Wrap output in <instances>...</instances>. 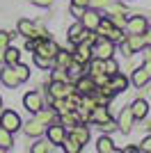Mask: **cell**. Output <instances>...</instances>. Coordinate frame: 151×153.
<instances>
[{"mask_svg":"<svg viewBox=\"0 0 151 153\" xmlns=\"http://www.w3.org/2000/svg\"><path fill=\"white\" fill-rule=\"evenodd\" d=\"M140 53H142V57H144V66H142V69L151 76V51H149V48H142Z\"/></svg>","mask_w":151,"mask_h":153,"instance_id":"obj_34","label":"cell"},{"mask_svg":"<svg viewBox=\"0 0 151 153\" xmlns=\"http://www.w3.org/2000/svg\"><path fill=\"white\" fill-rule=\"evenodd\" d=\"M21 62V51L19 48H12V46H7L5 53H2V64H9V66H14V64Z\"/></svg>","mask_w":151,"mask_h":153,"instance_id":"obj_20","label":"cell"},{"mask_svg":"<svg viewBox=\"0 0 151 153\" xmlns=\"http://www.w3.org/2000/svg\"><path fill=\"white\" fill-rule=\"evenodd\" d=\"M124 39H126V44L131 46L133 53H140L142 48H147V46H144V37H142V34H131V32H128Z\"/></svg>","mask_w":151,"mask_h":153,"instance_id":"obj_21","label":"cell"},{"mask_svg":"<svg viewBox=\"0 0 151 153\" xmlns=\"http://www.w3.org/2000/svg\"><path fill=\"white\" fill-rule=\"evenodd\" d=\"M142 37H144V46H147V48H151V27L142 34Z\"/></svg>","mask_w":151,"mask_h":153,"instance_id":"obj_40","label":"cell"},{"mask_svg":"<svg viewBox=\"0 0 151 153\" xmlns=\"http://www.w3.org/2000/svg\"><path fill=\"white\" fill-rule=\"evenodd\" d=\"M62 144H64L62 149H64V151H67V153H78V151H82V146H80V144H76V142L71 140L69 135L64 137V142H62Z\"/></svg>","mask_w":151,"mask_h":153,"instance_id":"obj_30","label":"cell"},{"mask_svg":"<svg viewBox=\"0 0 151 153\" xmlns=\"http://www.w3.org/2000/svg\"><path fill=\"white\" fill-rule=\"evenodd\" d=\"M32 153H50V151H55V144L46 137V140H39V142H34L32 144V149H30Z\"/></svg>","mask_w":151,"mask_h":153,"instance_id":"obj_24","label":"cell"},{"mask_svg":"<svg viewBox=\"0 0 151 153\" xmlns=\"http://www.w3.org/2000/svg\"><path fill=\"white\" fill-rule=\"evenodd\" d=\"M0 126L7 128L9 133H16V130H21L23 121H21V117L16 114L14 110H2V112H0Z\"/></svg>","mask_w":151,"mask_h":153,"instance_id":"obj_2","label":"cell"},{"mask_svg":"<svg viewBox=\"0 0 151 153\" xmlns=\"http://www.w3.org/2000/svg\"><path fill=\"white\" fill-rule=\"evenodd\" d=\"M46 137H48V140L53 142V144H62V142H64V137H67V128H64L60 121L50 123V126L46 128Z\"/></svg>","mask_w":151,"mask_h":153,"instance_id":"obj_8","label":"cell"},{"mask_svg":"<svg viewBox=\"0 0 151 153\" xmlns=\"http://www.w3.org/2000/svg\"><path fill=\"white\" fill-rule=\"evenodd\" d=\"M99 21H101V14H99V9H94V7H87L85 14L80 16V23L85 25V30H96Z\"/></svg>","mask_w":151,"mask_h":153,"instance_id":"obj_10","label":"cell"},{"mask_svg":"<svg viewBox=\"0 0 151 153\" xmlns=\"http://www.w3.org/2000/svg\"><path fill=\"white\" fill-rule=\"evenodd\" d=\"M94 57L92 55V46L87 44V41H80V44L73 46V59L80 64H89V59Z\"/></svg>","mask_w":151,"mask_h":153,"instance_id":"obj_7","label":"cell"},{"mask_svg":"<svg viewBox=\"0 0 151 153\" xmlns=\"http://www.w3.org/2000/svg\"><path fill=\"white\" fill-rule=\"evenodd\" d=\"M133 121H135V119H133L131 108H124V110L119 112V119H117V128H119L124 135H128V133L133 130Z\"/></svg>","mask_w":151,"mask_h":153,"instance_id":"obj_12","label":"cell"},{"mask_svg":"<svg viewBox=\"0 0 151 153\" xmlns=\"http://www.w3.org/2000/svg\"><path fill=\"white\" fill-rule=\"evenodd\" d=\"M92 55L99 57V59L114 57V41H110V39H105V37H99V39H96V44L92 46Z\"/></svg>","mask_w":151,"mask_h":153,"instance_id":"obj_1","label":"cell"},{"mask_svg":"<svg viewBox=\"0 0 151 153\" xmlns=\"http://www.w3.org/2000/svg\"><path fill=\"white\" fill-rule=\"evenodd\" d=\"M110 21H112L114 27H121V30H124L128 19H126V14H121V12H112V14H110Z\"/></svg>","mask_w":151,"mask_h":153,"instance_id":"obj_29","label":"cell"},{"mask_svg":"<svg viewBox=\"0 0 151 153\" xmlns=\"http://www.w3.org/2000/svg\"><path fill=\"white\" fill-rule=\"evenodd\" d=\"M131 80H133V85H135V87H144V85L151 80V76L147 73L144 69H133V71H131Z\"/></svg>","mask_w":151,"mask_h":153,"instance_id":"obj_22","label":"cell"},{"mask_svg":"<svg viewBox=\"0 0 151 153\" xmlns=\"http://www.w3.org/2000/svg\"><path fill=\"white\" fill-rule=\"evenodd\" d=\"M34 64H37L39 69L48 71V69L55 66V57H46V55H37V53H34Z\"/></svg>","mask_w":151,"mask_h":153,"instance_id":"obj_28","label":"cell"},{"mask_svg":"<svg viewBox=\"0 0 151 153\" xmlns=\"http://www.w3.org/2000/svg\"><path fill=\"white\" fill-rule=\"evenodd\" d=\"M128 108H131L133 119H135V121H142V119L149 114V105H147V101H142V98H135V101H133Z\"/></svg>","mask_w":151,"mask_h":153,"instance_id":"obj_13","label":"cell"},{"mask_svg":"<svg viewBox=\"0 0 151 153\" xmlns=\"http://www.w3.org/2000/svg\"><path fill=\"white\" fill-rule=\"evenodd\" d=\"M23 105H25V110L28 112H39V110L44 108L46 103H44V96H41V91H37V89H30L28 94L23 96Z\"/></svg>","mask_w":151,"mask_h":153,"instance_id":"obj_3","label":"cell"},{"mask_svg":"<svg viewBox=\"0 0 151 153\" xmlns=\"http://www.w3.org/2000/svg\"><path fill=\"white\" fill-rule=\"evenodd\" d=\"M34 117H37L41 123H46V126H50V123H55L57 119H60V117H57V112L50 108V105H44L39 112H34Z\"/></svg>","mask_w":151,"mask_h":153,"instance_id":"obj_15","label":"cell"},{"mask_svg":"<svg viewBox=\"0 0 151 153\" xmlns=\"http://www.w3.org/2000/svg\"><path fill=\"white\" fill-rule=\"evenodd\" d=\"M32 2H34L37 7H50L53 5V0H32Z\"/></svg>","mask_w":151,"mask_h":153,"instance_id":"obj_41","label":"cell"},{"mask_svg":"<svg viewBox=\"0 0 151 153\" xmlns=\"http://www.w3.org/2000/svg\"><path fill=\"white\" fill-rule=\"evenodd\" d=\"M119 44H121V53H124V55H126V57H128V59H131V57H133V51H131V46H128V44H126V39H124V41H119Z\"/></svg>","mask_w":151,"mask_h":153,"instance_id":"obj_38","label":"cell"},{"mask_svg":"<svg viewBox=\"0 0 151 153\" xmlns=\"http://www.w3.org/2000/svg\"><path fill=\"white\" fill-rule=\"evenodd\" d=\"M71 137V140L76 142V144H80V146H85V144H89V128L85 126V123H76L73 128H69V133H67Z\"/></svg>","mask_w":151,"mask_h":153,"instance_id":"obj_4","label":"cell"},{"mask_svg":"<svg viewBox=\"0 0 151 153\" xmlns=\"http://www.w3.org/2000/svg\"><path fill=\"white\" fill-rule=\"evenodd\" d=\"M76 89L80 91V94H94L96 85H94V78L92 76H80L76 80Z\"/></svg>","mask_w":151,"mask_h":153,"instance_id":"obj_16","label":"cell"},{"mask_svg":"<svg viewBox=\"0 0 151 153\" xmlns=\"http://www.w3.org/2000/svg\"><path fill=\"white\" fill-rule=\"evenodd\" d=\"M73 5H80V7H89V0H71Z\"/></svg>","mask_w":151,"mask_h":153,"instance_id":"obj_42","label":"cell"},{"mask_svg":"<svg viewBox=\"0 0 151 153\" xmlns=\"http://www.w3.org/2000/svg\"><path fill=\"white\" fill-rule=\"evenodd\" d=\"M110 85H112V89L119 94V91H126L128 89V78L124 76V73H114V76H110Z\"/></svg>","mask_w":151,"mask_h":153,"instance_id":"obj_19","label":"cell"},{"mask_svg":"<svg viewBox=\"0 0 151 153\" xmlns=\"http://www.w3.org/2000/svg\"><path fill=\"white\" fill-rule=\"evenodd\" d=\"M12 32H7V30H0V51H5L7 46H9V41H12Z\"/></svg>","mask_w":151,"mask_h":153,"instance_id":"obj_33","label":"cell"},{"mask_svg":"<svg viewBox=\"0 0 151 153\" xmlns=\"http://www.w3.org/2000/svg\"><path fill=\"white\" fill-rule=\"evenodd\" d=\"M67 37H69V41L76 46V44H80V41H85V37H87V30H85V25L78 21V23H73V25L69 27V34H67Z\"/></svg>","mask_w":151,"mask_h":153,"instance_id":"obj_14","label":"cell"},{"mask_svg":"<svg viewBox=\"0 0 151 153\" xmlns=\"http://www.w3.org/2000/svg\"><path fill=\"white\" fill-rule=\"evenodd\" d=\"M96 128H101L103 133H112L114 128H117V123H114V119H108V121H103V123H96Z\"/></svg>","mask_w":151,"mask_h":153,"instance_id":"obj_35","label":"cell"},{"mask_svg":"<svg viewBox=\"0 0 151 153\" xmlns=\"http://www.w3.org/2000/svg\"><path fill=\"white\" fill-rule=\"evenodd\" d=\"M0 80H2V85L5 87H9V89H16L21 85L19 76H16V69L14 66H9V64H5L2 66V71H0Z\"/></svg>","mask_w":151,"mask_h":153,"instance_id":"obj_6","label":"cell"},{"mask_svg":"<svg viewBox=\"0 0 151 153\" xmlns=\"http://www.w3.org/2000/svg\"><path fill=\"white\" fill-rule=\"evenodd\" d=\"M140 151H147V153H151V135H149V137H144V142L140 144Z\"/></svg>","mask_w":151,"mask_h":153,"instance_id":"obj_39","label":"cell"},{"mask_svg":"<svg viewBox=\"0 0 151 153\" xmlns=\"http://www.w3.org/2000/svg\"><path fill=\"white\" fill-rule=\"evenodd\" d=\"M126 30L131 34H144L149 30V21H147V16H131L126 21Z\"/></svg>","mask_w":151,"mask_h":153,"instance_id":"obj_5","label":"cell"},{"mask_svg":"<svg viewBox=\"0 0 151 153\" xmlns=\"http://www.w3.org/2000/svg\"><path fill=\"white\" fill-rule=\"evenodd\" d=\"M140 151V146H126L124 149V153H138Z\"/></svg>","mask_w":151,"mask_h":153,"instance_id":"obj_43","label":"cell"},{"mask_svg":"<svg viewBox=\"0 0 151 153\" xmlns=\"http://www.w3.org/2000/svg\"><path fill=\"white\" fill-rule=\"evenodd\" d=\"M0 112H2V101H0Z\"/></svg>","mask_w":151,"mask_h":153,"instance_id":"obj_44","label":"cell"},{"mask_svg":"<svg viewBox=\"0 0 151 153\" xmlns=\"http://www.w3.org/2000/svg\"><path fill=\"white\" fill-rule=\"evenodd\" d=\"M89 119H92V123H103V121H108V119H112V114H110V110H108L105 105H96V108L89 112Z\"/></svg>","mask_w":151,"mask_h":153,"instance_id":"obj_18","label":"cell"},{"mask_svg":"<svg viewBox=\"0 0 151 153\" xmlns=\"http://www.w3.org/2000/svg\"><path fill=\"white\" fill-rule=\"evenodd\" d=\"M112 30H114V25H112V21H110V16H101V21H99V25H96V34L99 37H105V39H110L112 37Z\"/></svg>","mask_w":151,"mask_h":153,"instance_id":"obj_17","label":"cell"},{"mask_svg":"<svg viewBox=\"0 0 151 153\" xmlns=\"http://www.w3.org/2000/svg\"><path fill=\"white\" fill-rule=\"evenodd\" d=\"M14 69H16V76H19V80L21 82H25V80H28V78H30V69H28V66H25V64H14Z\"/></svg>","mask_w":151,"mask_h":153,"instance_id":"obj_32","label":"cell"},{"mask_svg":"<svg viewBox=\"0 0 151 153\" xmlns=\"http://www.w3.org/2000/svg\"><path fill=\"white\" fill-rule=\"evenodd\" d=\"M85 9H87V7L73 5V2H71V7H69V12H71V16H76V19H78V21H80V16H82V14H85Z\"/></svg>","mask_w":151,"mask_h":153,"instance_id":"obj_36","label":"cell"},{"mask_svg":"<svg viewBox=\"0 0 151 153\" xmlns=\"http://www.w3.org/2000/svg\"><path fill=\"white\" fill-rule=\"evenodd\" d=\"M21 128H23V133L30 135V137H41V135L46 133V128H48V126H46V123H41L37 117H34V119H30V121H25Z\"/></svg>","mask_w":151,"mask_h":153,"instance_id":"obj_9","label":"cell"},{"mask_svg":"<svg viewBox=\"0 0 151 153\" xmlns=\"http://www.w3.org/2000/svg\"><path fill=\"white\" fill-rule=\"evenodd\" d=\"M96 151L99 153H117V146H114V142L108 137V135H103L99 142H96Z\"/></svg>","mask_w":151,"mask_h":153,"instance_id":"obj_23","label":"cell"},{"mask_svg":"<svg viewBox=\"0 0 151 153\" xmlns=\"http://www.w3.org/2000/svg\"><path fill=\"white\" fill-rule=\"evenodd\" d=\"M89 7H94V9H105V7H110V0H89Z\"/></svg>","mask_w":151,"mask_h":153,"instance_id":"obj_37","label":"cell"},{"mask_svg":"<svg viewBox=\"0 0 151 153\" xmlns=\"http://www.w3.org/2000/svg\"><path fill=\"white\" fill-rule=\"evenodd\" d=\"M12 146H14V137H12V133H9L7 128L0 126V151H9Z\"/></svg>","mask_w":151,"mask_h":153,"instance_id":"obj_25","label":"cell"},{"mask_svg":"<svg viewBox=\"0 0 151 153\" xmlns=\"http://www.w3.org/2000/svg\"><path fill=\"white\" fill-rule=\"evenodd\" d=\"M71 62H73V53H71V51H62V48H60V53L55 55V64H57V66H69Z\"/></svg>","mask_w":151,"mask_h":153,"instance_id":"obj_27","label":"cell"},{"mask_svg":"<svg viewBox=\"0 0 151 153\" xmlns=\"http://www.w3.org/2000/svg\"><path fill=\"white\" fill-rule=\"evenodd\" d=\"M103 69H105L108 76H114V73L119 71V64L114 62V57H110V59H103Z\"/></svg>","mask_w":151,"mask_h":153,"instance_id":"obj_31","label":"cell"},{"mask_svg":"<svg viewBox=\"0 0 151 153\" xmlns=\"http://www.w3.org/2000/svg\"><path fill=\"white\" fill-rule=\"evenodd\" d=\"M82 69H85V64L76 62V59L69 64V66H67V71H69V80H71V82H76V80L82 76Z\"/></svg>","mask_w":151,"mask_h":153,"instance_id":"obj_26","label":"cell"},{"mask_svg":"<svg viewBox=\"0 0 151 153\" xmlns=\"http://www.w3.org/2000/svg\"><path fill=\"white\" fill-rule=\"evenodd\" d=\"M16 30H19V34L25 37V39H39L37 37V23L30 21V19H21L19 25H16Z\"/></svg>","mask_w":151,"mask_h":153,"instance_id":"obj_11","label":"cell"}]
</instances>
